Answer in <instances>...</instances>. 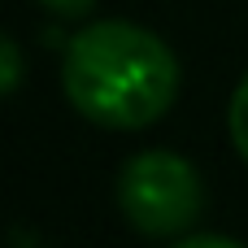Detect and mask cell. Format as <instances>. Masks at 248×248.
I'll list each match as a JSON object with an SVG mask.
<instances>
[{
	"mask_svg": "<svg viewBox=\"0 0 248 248\" xmlns=\"http://www.w3.org/2000/svg\"><path fill=\"white\" fill-rule=\"evenodd\" d=\"M65 100L105 131H144L179 96V57L161 35L126 17L83 26L61 61Z\"/></svg>",
	"mask_w": 248,
	"mask_h": 248,
	"instance_id": "obj_1",
	"label": "cell"
},
{
	"mask_svg": "<svg viewBox=\"0 0 248 248\" xmlns=\"http://www.w3.org/2000/svg\"><path fill=\"white\" fill-rule=\"evenodd\" d=\"M118 209L131 231L148 240H179L205 214L201 170L170 148H144L118 170Z\"/></svg>",
	"mask_w": 248,
	"mask_h": 248,
	"instance_id": "obj_2",
	"label": "cell"
},
{
	"mask_svg": "<svg viewBox=\"0 0 248 248\" xmlns=\"http://www.w3.org/2000/svg\"><path fill=\"white\" fill-rule=\"evenodd\" d=\"M227 131H231L235 153L248 161V74L240 78V87L231 92V105H227Z\"/></svg>",
	"mask_w": 248,
	"mask_h": 248,
	"instance_id": "obj_3",
	"label": "cell"
},
{
	"mask_svg": "<svg viewBox=\"0 0 248 248\" xmlns=\"http://www.w3.org/2000/svg\"><path fill=\"white\" fill-rule=\"evenodd\" d=\"M22 74H26V61H22V48L13 35L0 31V96L17 92L22 87Z\"/></svg>",
	"mask_w": 248,
	"mask_h": 248,
	"instance_id": "obj_4",
	"label": "cell"
},
{
	"mask_svg": "<svg viewBox=\"0 0 248 248\" xmlns=\"http://www.w3.org/2000/svg\"><path fill=\"white\" fill-rule=\"evenodd\" d=\"M39 4L48 13H57V17H87L96 0H39Z\"/></svg>",
	"mask_w": 248,
	"mask_h": 248,
	"instance_id": "obj_5",
	"label": "cell"
},
{
	"mask_svg": "<svg viewBox=\"0 0 248 248\" xmlns=\"http://www.w3.org/2000/svg\"><path fill=\"white\" fill-rule=\"evenodd\" d=\"M179 244L183 248H240V240H231V235H214V231H205V235H179Z\"/></svg>",
	"mask_w": 248,
	"mask_h": 248,
	"instance_id": "obj_6",
	"label": "cell"
}]
</instances>
